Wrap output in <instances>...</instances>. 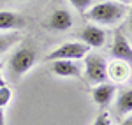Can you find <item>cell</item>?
<instances>
[{"label":"cell","instance_id":"8992f818","mask_svg":"<svg viewBox=\"0 0 132 125\" xmlns=\"http://www.w3.org/2000/svg\"><path fill=\"white\" fill-rule=\"evenodd\" d=\"M83 67L78 60H53L51 72L60 78H81Z\"/></svg>","mask_w":132,"mask_h":125},{"label":"cell","instance_id":"d6986e66","mask_svg":"<svg viewBox=\"0 0 132 125\" xmlns=\"http://www.w3.org/2000/svg\"><path fill=\"white\" fill-rule=\"evenodd\" d=\"M4 85H5V79L2 76V63H0V86H4Z\"/></svg>","mask_w":132,"mask_h":125},{"label":"cell","instance_id":"ac0fdd59","mask_svg":"<svg viewBox=\"0 0 132 125\" xmlns=\"http://www.w3.org/2000/svg\"><path fill=\"white\" fill-rule=\"evenodd\" d=\"M120 125H132V118H130V116H127V118H125Z\"/></svg>","mask_w":132,"mask_h":125},{"label":"cell","instance_id":"7c38bea8","mask_svg":"<svg viewBox=\"0 0 132 125\" xmlns=\"http://www.w3.org/2000/svg\"><path fill=\"white\" fill-rule=\"evenodd\" d=\"M116 109L120 115H129L132 111V90L125 88L120 92L118 99H116Z\"/></svg>","mask_w":132,"mask_h":125},{"label":"cell","instance_id":"6da1fadb","mask_svg":"<svg viewBox=\"0 0 132 125\" xmlns=\"http://www.w3.org/2000/svg\"><path fill=\"white\" fill-rule=\"evenodd\" d=\"M127 12H129V4L109 0V2L93 4L88 11H85V16L97 25H114L120 20H123Z\"/></svg>","mask_w":132,"mask_h":125},{"label":"cell","instance_id":"ba28073f","mask_svg":"<svg viewBox=\"0 0 132 125\" xmlns=\"http://www.w3.org/2000/svg\"><path fill=\"white\" fill-rule=\"evenodd\" d=\"M114 94H116V85L101 83L99 86H95L92 90V99L99 107H106L111 104V101L114 99Z\"/></svg>","mask_w":132,"mask_h":125},{"label":"cell","instance_id":"9c48e42d","mask_svg":"<svg viewBox=\"0 0 132 125\" xmlns=\"http://www.w3.org/2000/svg\"><path fill=\"white\" fill-rule=\"evenodd\" d=\"M72 27V14L67 9H56L50 18V28L56 32H65Z\"/></svg>","mask_w":132,"mask_h":125},{"label":"cell","instance_id":"9a60e30c","mask_svg":"<svg viewBox=\"0 0 132 125\" xmlns=\"http://www.w3.org/2000/svg\"><path fill=\"white\" fill-rule=\"evenodd\" d=\"M69 2L76 7V11H79L81 14H85V11L88 9V7H92L97 0H69Z\"/></svg>","mask_w":132,"mask_h":125},{"label":"cell","instance_id":"44dd1931","mask_svg":"<svg viewBox=\"0 0 132 125\" xmlns=\"http://www.w3.org/2000/svg\"><path fill=\"white\" fill-rule=\"evenodd\" d=\"M18 2H25V0H18Z\"/></svg>","mask_w":132,"mask_h":125},{"label":"cell","instance_id":"52a82bcc","mask_svg":"<svg viewBox=\"0 0 132 125\" xmlns=\"http://www.w3.org/2000/svg\"><path fill=\"white\" fill-rule=\"evenodd\" d=\"M79 39L88 48H102L104 42H106V32L99 28L97 25H88L79 34Z\"/></svg>","mask_w":132,"mask_h":125},{"label":"cell","instance_id":"7a4b0ae2","mask_svg":"<svg viewBox=\"0 0 132 125\" xmlns=\"http://www.w3.org/2000/svg\"><path fill=\"white\" fill-rule=\"evenodd\" d=\"M35 60H37V53H35V48L34 46H21L16 51L12 53L9 60V69L11 74L20 78L23 74H27L32 67L35 65Z\"/></svg>","mask_w":132,"mask_h":125},{"label":"cell","instance_id":"3957f363","mask_svg":"<svg viewBox=\"0 0 132 125\" xmlns=\"http://www.w3.org/2000/svg\"><path fill=\"white\" fill-rule=\"evenodd\" d=\"M90 48L83 42H63L56 49H53L44 56L46 62L53 60H81L85 55H88Z\"/></svg>","mask_w":132,"mask_h":125},{"label":"cell","instance_id":"5b68a950","mask_svg":"<svg viewBox=\"0 0 132 125\" xmlns=\"http://www.w3.org/2000/svg\"><path fill=\"white\" fill-rule=\"evenodd\" d=\"M111 55L114 56V60H122L125 63L132 62V48L129 39L122 34V30H114V39H113V48Z\"/></svg>","mask_w":132,"mask_h":125},{"label":"cell","instance_id":"30bf717a","mask_svg":"<svg viewBox=\"0 0 132 125\" xmlns=\"http://www.w3.org/2000/svg\"><path fill=\"white\" fill-rule=\"evenodd\" d=\"M129 76H130V63L114 60L111 62V65H108V78H111L113 81L122 83L125 79H129Z\"/></svg>","mask_w":132,"mask_h":125},{"label":"cell","instance_id":"8fae6325","mask_svg":"<svg viewBox=\"0 0 132 125\" xmlns=\"http://www.w3.org/2000/svg\"><path fill=\"white\" fill-rule=\"evenodd\" d=\"M25 25V20L12 11H0V30H16Z\"/></svg>","mask_w":132,"mask_h":125},{"label":"cell","instance_id":"2e32d148","mask_svg":"<svg viewBox=\"0 0 132 125\" xmlns=\"http://www.w3.org/2000/svg\"><path fill=\"white\" fill-rule=\"evenodd\" d=\"M92 125H111V116H109V113L102 111L101 115L93 120V123H92Z\"/></svg>","mask_w":132,"mask_h":125},{"label":"cell","instance_id":"277c9868","mask_svg":"<svg viewBox=\"0 0 132 125\" xmlns=\"http://www.w3.org/2000/svg\"><path fill=\"white\" fill-rule=\"evenodd\" d=\"M85 76L90 83L101 85L108 81V62L101 55H85Z\"/></svg>","mask_w":132,"mask_h":125},{"label":"cell","instance_id":"ffe728a7","mask_svg":"<svg viewBox=\"0 0 132 125\" xmlns=\"http://www.w3.org/2000/svg\"><path fill=\"white\" fill-rule=\"evenodd\" d=\"M114 2H122V4H130V0H114Z\"/></svg>","mask_w":132,"mask_h":125},{"label":"cell","instance_id":"4fadbf2b","mask_svg":"<svg viewBox=\"0 0 132 125\" xmlns=\"http://www.w3.org/2000/svg\"><path fill=\"white\" fill-rule=\"evenodd\" d=\"M20 39L18 34H9V35H0V55L4 51H7L14 42Z\"/></svg>","mask_w":132,"mask_h":125},{"label":"cell","instance_id":"e0dca14e","mask_svg":"<svg viewBox=\"0 0 132 125\" xmlns=\"http://www.w3.org/2000/svg\"><path fill=\"white\" fill-rule=\"evenodd\" d=\"M0 125H5V116H4V107H0Z\"/></svg>","mask_w":132,"mask_h":125},{"label":"cell","instance_id":"5bb4252c","mask_svg":"<svg viewBox=\"0 0 132 125\" xmlns=\"http://www.w3.org/2000/svg\"><path fill=\"white\" fill-rule=\"evenodd\" d=\"M11 99H12V92H11V88L7 86V85L0 86V107H5V106L11 102Z\"/></svg>","mask_w":132,"mask_h":125}]
</instances>
